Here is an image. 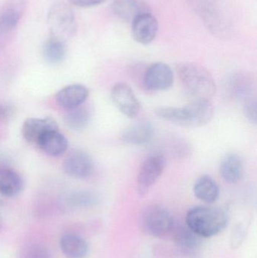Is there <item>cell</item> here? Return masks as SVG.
<instances>
[{
    "mask_svg": "<svg viewBox=\"0 0 257 258\" xmlns=\"http://www.w3.org/2000/svg\"><path fill=\"white\" fill-rule=\"evenodd\" d=\"M160 119L184 128H199L211 122L214 106L209 100H193L182 107H161L155 110Z\"/></svg>",
    "mask_w": 257,
    "mask_h": 258,
    "instance_id": "1",
    "label": "cell"
},
{
    "mask_svg": "<svg viewBox=\"0 0 257 258\" xmlns=\"http://www.w3.org/2000/svg\"><path fill=\"white\" fill-rule=\"evenodd\" d=\"M177 73L186 92L193 100H209L216 93V83L208 70L194 63L178 65Z\"/></svg>",
    "mask_w": 257,
    "mask_h": 258,
    "instance_id": "2",
    "label": "cell"
},
{
    "mask_svg": "<svg viewBox=\"0 0 257 258\" xmlns=\"http://www.w3.org/2000/svg\"><path fill=\"white\" fill-rule=\"evenodd\" d=\"M229 223V215L220 208L197 206L190 209L186 224L202 238H210L223 231Z\"/></svg>",
    "mask_w": 257,
    "mask_h": 258,
    "instance_id": "3",
    "label": "cell"
},
{
    "mask_svg": "<svg viewBox=\"0 0 257 258\" xmlns=\"http://www.w3.org/2000/svg\"><path fill=\"white\" fill-rule=\"evenodd\" d=\"M48 25L51 37L64 42L72 39L76 33L75 15L72 9L64 3H56L50 9Z\"/></svg>",
    "mask_w": 257,
    "mask_h": 258,
    "instance_id": "4",
    "label": "cell"
},
{
    "mask_svg": "<svg viewBox=\"0 0 257 258\" xmlns=\"http://www.w3.org/2000/svg\"><path fill=\"white\" fill-rule=\"evenodd\" d=\"M208 28L217 35L229 31V21L223 0H190Z\"/></svg>",
    "mask_w": 257,
    "mask_h": 258,
    "instance_id": "5",
    "label": "cell"
},
{
    "mask_svg": "<svg viewBox=\"0 0 257 258\" xmlns=\"http://www.w3.org/2000/svg\"><path fill=\"white\" fill-rule=\"evenodd\" d=\"M174 221L172 215L165 208L152 206L144 212L142 219L143 230L155 238L167 237L172 233Z\"/></svg>",
    "mask_w": 257,
    "mask_h": 258,
    "instance_id": "6",
    "label": "cell"
},
{
    "mask_svg": "<svg viewBox=\"0 0 257 258\" xmlns=\"http://www.w3.org/2000/svg\"><path fill=\"white\" fill-rule=\"evenodd\" d=\"M166 166L163 155L153 154L146 158L139 170L137 178V190L143 197L162 175Z\"/></svg>",
    "mask_w": 257,
    "mask_h": 258,
    "instance_id": "7",
    "label": "cell"
},
{
    "mask_svg": "<svg viewBox=\"0 0 257 258\" xmlns=\"http://www.w3.org/2000/svg\"><path fill=\"white\" fill-rule=\"evenodd\" d=\"M29 0H7L0 10V45H4L16 29Z\"/></svg>",
    "mask_w": 257,
    "mask_h": 258,
    "instance_id": "8",
    "label": "cell"
},
{
    "mask_svg": "<svg viewBox=\"0 0 257 258\" xmlns=\"http://www.w3.org/2000/svg\"><path fill=\"white\" fill-rule=\"evenodd\" d=\"M175 76L172 68L162 62L148 67L143 75V86L150 92H163L173 86Z\"/></svg>",
    "mask_w": 257,
    "mask_h": 258,
    "instance_id": "9",
    "label": "cell"
},
{
    "mask_svg": "<svg viewBox=\"0 0 257 258\" xmlns=\"http://www.w3.org/2000/svg\"><path fill=\"white\" fill-rule=\"evenodd\" d=\"M110 97L115 107L124 116L132 119L140 113V101L127 83H116L112 88Z\"/></svg>",
    "mask_w": 257,
    "mask_h": 258,
    "instance_id": "10",
    "label": "cell"
},
{
    "mask_svg": "<svg viewBox=\"0 0 257 258\" xmlns=\"http://www.w3.org/2000/svg\"><path fill=\"white\" fill-rule=\"evenodd\" d=\"M94 164L91 156L82 150H73L65 158L63 171L74 178L82 179L89 177L93 171Z\"/></svg>",
    "mask_w": 257,
    "mask_h": 258,
    "instance_id": "11",
    "label": "cell"
},
{
    "mask_svg": "<svg viewBox=\"0 0 257 258\" xmlns=\"http://www.w3.org/2000/svg\"><path fill=\"white\" fill-rule=\"evenodd\" d=\"M158 30V23L152 14H143L132 22L134 40L142 45H148L155 39Z\"/></svg>",
    "mask_w": 257,
    "mask_h": 258,
    "instance_id": "12",
    "label": "cell"
},
{
    "mask_svg": "<svg viewBox=\"0 0 257 258\" xmlns=\"http://www.w3.org/2000/svg\"><path fill=\"white\" fill-rule=\"evenodd\" d=\"M153 125L149 121L136 122L124 129L120 139L125 144L133 146H144L149 144L154 136Z\"/></svg>",
    "mask_w": 257,
    "mask_h": 258,
    "instance_id": "13",
    "label": "cell"
},
{
    "mask_svg": "<svg viewBox=\"0 0 257 258\" xmlns=\"http://www.w3.org/2000/svg\"><path fill=\"white\" fill-rule=\"evenodd\" d=\"M56 129L58 125L51 117L30 118L24 121L21 132L27 142L36 145L45 134Z\"/></svg>",
    "mask_w": 257,
    "mask_h": 258,
    "instance_id": "14",
    "label": "cell"
},
{
    "mask_svg": "<svg viewBox=\"0 0 257 258\" xmlns=\"http://www.w3.org/2000/svg\"><path fill=\"white\" fill-rule=\"evenodd\" d=\"M170 234L177 246L187 254L196 252L202 244V238L198 236L187 224L174 223Z\"/></svg>",
    "mask_w": 257,
    "mask_h": 258,
    "instance_id": "15",
    "label": "cell"
},
{
    "mask_svg": "<svg viewBox=\"0 0 257 258\" xmlns=\"http://www.w3.org/2000/svg\"><path fill=\"white\" fill-rule=\"evenodd\" d=\"M89 96V91L82 85L74 84L65 86L57 92L55 100L57 104L66 110L84 104Z\"/></svg>",
    "mask_w": 257,
    "mask_h": 258,
    "instance_id": "16",
    "label": "cell"
},
{
    "mask_svg": "<svg viewBox=\"0 0 257 258\" xmlns=\"http://www.w3.org/2000/svg\"><path fill=\"white\" fill-rule=\"evenodd\" d=\"M111 9L118 18L131 22L140 15L150 12L148 4L142 0H114Z\"/></svg>",
    "mask_w": 257,
    "mask_h": 258,
    "instance_id": "17",
    "label": "cell"
},
{
    "mask_svg": "<svg viewBox=\"0 0 257 258\" xmlns=\"http://www.w3.org/2000/svg\"><path fill=\"white\" fill-rule=\"evenodd\" d=\"M36 146L48 156H60L67 150L68 141L59 129H56L45 134Z\"/></svg>",
    "mask_w": 257,
    "mask_h": 258,
    "instance_id": "18",
    "label": "cell"
},
{
    "mask_svg": "<svg viewBox=\"0 0 257 258\" xmlns=\"http://www.w3.org/2000/svg\"><path fill=\"white\" fill-rule=\"evenodd\" d=\"M220 173L223 180L229 183H236L244 175L242 159L236 153H229L222 159Z\"/></svg>",
    "mask_w": 257,
    "mask_h": 258,
    "instance_id": "19",
    "label": "cell"
},
{
    "mask_svg": "<svg viewBox=\"0 0 257 258\" xmlns=\"http://www.w3.org/2000/svg\"><path fill=\"white\" fill-rule=\"evenodd\" d=\"M193 192L196 198L205 203H215L220 197V188L211 176H200L193 185Z\"/></svg>",
    "mask_w": 257,
    "mask_h": 258,
    "instance_id": "20",
    "label": "cell"
},
{
    "mask_svg": "<svg viewBox=\"0 0 257 258\" xmlns=\"http://www.w3.org/2000/svg\"><path fill=\"white\" fill-rule=\"evenodd\" d=\"M24 188L22 177L14 170L0 168V194L6 197H14L19 194Z\"/></svg>",
    "mask_w": 257,
    "mask_h": 258,
    "instance_id": "21",
    "label": "cell"
},
{
    "mask_svg": "<svg viewBox=\"0 0 257 258\" xmlns=\"http://www.w3.org/2000/svg\"><path fill=\"white\" fill-rule=\"evenodd\" d=\"M60 248L68 258H84L89 252V245L81 236L76 234H65L60 242Z\"/></svg>",
    "mask_w": 257,
    "mask_h": 258,
    "instance_id": "22",
    "label": "cell"
},
{
    "mask_svg": "<svg viewBox=\"0 0 257 258\" xmlns=\"http://www.w3.org/2000/svg\"><path fill=\"white\" fill-rule=\"evenodd\" d=\"M92 119L90 107L84 104L75 108L67 110L64 116L65 123L72 130L79 131L85 128Z\"/></svg>",
    "mask_w": 257,
    "mask_h": 258,
    "instance_id": "23",
    "label": "cell"
},
{
    "mask_svg": "<svg viewBox=\"0 0 257 258\" xmlns=\"http://www.w3.org/2000/svg\"><path fill=\"white\" fill-rule=\"evenodd\" d=\"M66 55V42L50 37L43 46V57L50 64L56 65L63 62Z\"/></svg>",
    "mask_w": 257,
    "mask_h": 258,
    "instance_id": "24",
    "label": "cell"
},
{
    "mask_svg": "<svg viewBox=\"0 0 257 258\" xmlns=\"http://www.w3.org/2000/svg\"><path fill=\"white\" fill-rule=\"evenodd\" d=\"M70 206L75 207H88L94 206L98 202V197L89 191H78L74 192L69 198Z\"/></svg>",
    "mask_w": 257,
    "mask_h": 258,
    "instance_id": "25",
    "label": "cell"
},
{
    "mask_svg": "<svg viewBox=\"0 0 257 258\" xmlns=\"http://www.w3.org/2000/svg\"><path fill=\"white\" fill-rule=\"evenodd\" d=\"M23 258H52L51 253L45 247L32 245L26 248Z\"/></svg>",
    "mask_w": 257,
    "mask_h": 258,
    "instance_id": "26",
    "label": "cell"
},
{
    "mask_svg": "<svg viewBox=\"0 0 257 258\" xmlns=\"http://www.w3.org/2000/svg\"><path fill=\"white\" fill-rule=\"evenodd\" d=\"M244 116L247 118V120L251 123L256 124L257 109L256 101L255 98H246L244 101V107H243Z\"/></svg>",
    "mask_w": 257,
    "mask_h": 258,
    "instance_id": "27",
    "label": "cell"
},
{
    "mask_svg": "<svg viewBox=\"0 0 257 258\" xmlns=\"http://www.w3.org/2000/svg\"><path fill=\"white\" fill-rule=\"evenodd\" d=\"M15 110L12 106L0 102V122L9 120L13 116Z\"/></svg>",
    "mask_w": 257,
    "mask_h": 258,
    "instance_id": "28",
    "label": "cell"
},
{
    "mask_svg": "<svg viewBox=\"0 0 257 258\" xmlns=\"http://www.w3.org/2000/svg\"><path fill=\"white\" fill-rule=\"evenodd\" d=\"M107 0H69L70 4L80 8H91L99 6Z\"/></svg>",
    "mask_w": 257,
    "mask_h": 258,
    "instance_id": "29",
    "label": "cell"
},
{
    "mask_svg": "<svg viewBox=\"0 0 257 258\" xmlns=\"http://www.w3.org/2000/svg\"><path fill=\"white\" fill-rule=\"evenodd\" d=\"M0 228H1V221H0Z\"/></svg>",
    "mask_w": 257,
    "mask_h": 258,
    "instance_id": "30",
    "label": "cell"
},
{
    "mask_svg": "<svg viewBox=\"0 0 257 258\" xmlns=\"http://www.w3.org/2000/svg\"><path fill=\"white\" fill-rule=\"evenodd\" d=\"M0 162H1V159H0Z\"/></svg>",
    "mask_w": 257,
    "mask_h": 258,
    "instance_id": "31",
    "label": "cell"
}]
</instances>
